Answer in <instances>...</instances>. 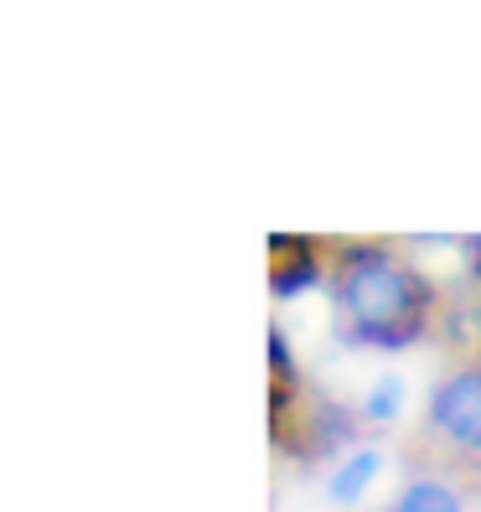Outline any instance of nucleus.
<instances>
[{"label": "nucleus", "instance_id": "nucleus-8", "mask_svg": "<svg viewBox=\"0 0 481 512\" xmlns=\"http://www.w3.org/2000/svg\"><path fill=\"white\" fill-rule=\"evenodd\" d=\"M321 440H326V445H347V440H352L347 409H321Z\"/></svg>", "mask_w": 481, "mask_h": 512}, {"label": "nucleus", "instance_id": "nucleus-5", "mask_svg": "<svg viewBox=\"0 0 481 512\" xmlns=\"http://www.w3.org/2000/svg\"><path fill=\"white\" fill-rule=\"evenodd\" d=\"M394 512H461V502L450 487H440V481H414V487H404Z\"/></svg>", "mask_w": 481, "mask_h": 512}, {"label": "nucleus", "instance_id": "nucleus-7", "mask_svg": "<svg viewBox=\"0 0 481 512\" xmlns=\"http://www.w3.org/2000/svg\"><path fill=\"white\" fill-rule=\"evenodd\" d=\"M399 394H404V383L399 378H378L373 383V394H368V419H394L399 414Z\"/></svg>", "mask_w": 481, "mask_h": 512}, {"label": "nucleus", "instance_id": "nucleus-3", "mask_svg": "<svg viewBox=\"0 0 481 512\" xmlns=\"http://www.w3.org/2000/svg\"><path fill=\"white\" fill-rule=\"evenodd\" d=\"M378 450H357V456L332 476V502H357V497H363V487H368V481L378 476Z\"/></svg>", "mask_w": 481, "mask_h": 512}, {"label": "nucleus", "instance_id": "nucleus-1", "mask_svg": "<svg viewBox=\"0 0 481 512\" xmlns=\"http://www.w3.org/2000/svg\"><path fill=\"white\" fill-rule=\"evenodd\" d=\"M342 306L357 316V326H388V321H414L419 285L404 275L399 264H388L378 254H363L352 264V275L342 285Z\"/></svg>", "mask_w": 481, "mask_h": 512}, {"label": "nucleus", "instance_id": "nucleus-9", "mask_svg": "<svg viewBox=\"0 0 481 512\" xmlns=\"http://www.w3.org/2000/svg\"><path fill=\"white\" fill-rule=\"evenodd\" d=\"M269 368H275V373H295V363H290V347H285V331H280V326L269 331Z\"/></svg>", "mask_w": 481, "mask_h": 512}, {"label": "nucleus", "instance_id": "nucleus-6", "mask_svg": "<svg viewBox=\"0 0 481 512\" xmlns=\"http://www.w3.org/2000/svg\"><path fill=\"white\" fill-rule=\"evenodd\" d=\"M316 280H321V269H316L311 259H295L290 269H280V275H275V295L290 300V295H300V290H311Z\"/></svg>", "mask_w": 481, "mask_h": 512}, {"label": "nucleus", "instance_id": "nucleus-4", "mask_svg": "<svg viewBox=\"0 0 481 512\" xmlns=\"http://www.w3.org/2000/svg\"><path fill=\"white\" fill-rule=\"evenodd\" d=\"M419 337V316L414 321H388V326H347L342 342H363V347H409Z\"/></svg>", "mask_w": 481, "mask_h": 512}, {"label": "nucleus", "instance_id": "nucleus-2", "mask_svg": "<svg viewBox=\"0 0 481 512\" xmlns=\"http://www.w3.org/2000/svg\"><path fill=\"white\" fill-rule=\"evenodd\" d=\"M430 419L435 425L466 445V450H481V373H456V378H445L435 388V399H430Z\"/></svg>", "mask_w": 481, "mask_h": 512}]
</instances>
